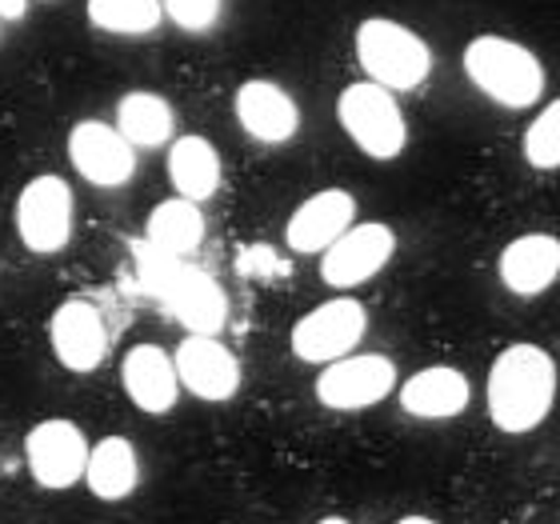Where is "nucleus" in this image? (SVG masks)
<instances>
[{"label": "nucleus", "instance_id": "25", "mask_svg": "<svg viewBox=\"0 0 560 524\" xmlns=\"http://www.w3.org/2000/svg\"><path fill=\"white\" fill-rule=\"evenodd\" d=\"M224 0H161L164 21H173L180 33H209L221 21Z\"/></svg>", "mask_w": 560, "mask_h": 524}, {"label": "nucleus", "instance_id": "7", "mask_svg": "<svg viewBox=\"0 0 560 524\" xmlns=\"http://www.w3.org/2000/svg\"><path fill=\"white\" fill-rule=\"evenodd\" d=\"M397 388V364L385 352H352L316 373V400L332 412H361Z\"/></svg>", "mask_w": 560, "mask_h": 524}, {"label": "nucleus", "instance_id": "22", "mask_svg": "<svg viewBox=\"0 0 560 524\" xmlns=\"http://www.w3.org/2000/svg\"><path fill=\"white\" fill-rule=\"evenodd\" d=\"M117 132L132 149H164L176 140V113L156 93H125L117 101Z\"/></svg>", "mask_w": 560, "mask_h": 524}, {"label": "nucleus", "instance_id": "20", "mask_svg": "<svg viewBox=\"0 0 560 524\" xmlns=\"http://www.w3.org/2000/svg\"><path fill=\"white\" fill-rule=\"evenodd\" d=\"M84 485L96 501H129L140 485V461L129 436H101L89 449V465H84Z\"/></svg>", "mask_w": 560, "mask_h": 524}, {"label": "nucleus", "instance_id": "11", "mask_svg": "<svg viewBox=\"0 0 560 524\" xmlns=\"http://www.w3.org/2000/svg\"><path fill=\"white\" fill-rule=\"evenodd\" d=\"M108 325L101 308L93 301H81L72 296L52 313L48 321V345H52V357L60 361V369L84 376L96 373L108 357Z\"/></svg>", "mask_w": 560, "mask_h": 524}, {"label": "nucleus", "instance_id": "16", "mask_svg": "<svg viewBox=\"0 0 560 524\" xmlns=\"http://www.w3.org/2000/svg\"><path fill=\"white\" fill-rule=\"evenodd\" d=\"M497 277L513 296H540L560 280V236L521 233L501 248Z\"/></svg>", "mask_w": 560, "mask_h": 524}, {"label": "nucleus", "instance_id": "4", "mask_svg": "<svg viewBox=\"0 0 560 524\" xmlns=\"http://www.w3.org/2000/svg\"><path fill=\"white\" fill-rule=\"evenodd\" d=\"M337 120L345 137L369 156V161H397L409 144V120L400 113L397 93H388L373 81H357L340 89Z\"/></svg>", "mask_w": 560, "mask_h": 524}, {"label": "nucleus", "instance_id": "17", "mask_svg": "<svg viewBox=\"0 0 560 524\" xmlns=\"http://www.w3.org/2000/svg\"><path fill=\"white\" fill-rule=\"evenodd\" d=\"M120 385H125V396L132 405L149 417L173 412L176 400H180L173 352H164L161 345H132L120 361Z\"/></svg>", "mask_w": 560, "mask_h": 524}, {"label": "nucleus", "instance_id": "28", "mask_svg": "<svg viewBox=\"0 0 560 524\" xmlns=\"http://www.w3.org/2000/svg\"><path fill=\"white\" fill-rule=\"evenodd\" d=\"M316 524H352V521H349V516H320Z\"/></svg>", "mask_w": 560, "mask_h": 524}, {"label": "nucleus", "instance_id": "24", "mask_svg": "<svg viewBox=\"0 0 560 524\" xmlns=\"http://www.w3.org/2000/svg\"><path fill=\"white\" fill-rule=\"evenodd\" d=\"M521 152H525L528 168H537V173H557L560 168V96L528 120Z\"/></svg>", "mask_w": 560, "mask_h": 524}, {"label": "nucleus", "instance_id": "15", "mask_svg": "<svg viewBox=\"0 0 560 524\" xmlns=\"http://www.w3.org/2000/svg\"><path fill=\"white\" fill-rule=\"evenodd\" d=\"M236 125L257 144H289L301 129V105L277 81H245L233 96Z\"/></svg>", "mask_w": 560, "mask_h": 524}, {"label": "nucleus", "instance_id": "9", "mask_svg": "<svg viewBox=\"0 0 560 524\" xmlns=\"http://www.w3.org/2000/svg\"><path fill=\"white\" fill-rule=\"evenodd\" d=\"M397 257V233L381 221H364L352 224L349 233L332 241V245L320 253V280L328 289H361L376 272H385L388 260Z\"/></svg>", "mask_w": 560, "mask_h": 524}, {"label": "nucleus", "instance_id": "14", "mask_svg": "<svg viewBox=\"0 0 560 524\" xmlns=\"http://www.w3.org/2000/svg\"><path fill=\"white\" fill-rule=\"evenodd\" d=\"M161 301L185 325L188 337H217L229 325V296H224V289L205 268L185 265V260L173 272V280L164 284Z\"/></svg>", "mask_w": 560, "mask_h": 524}, {"label": "nucleus", "instance_id": "12", "mask_svg": "<svg viewBox=\"0 0 560 524\" xmlns=\"http://www.w3.org/2000/svg\"><path fill=\"white\" fill-rule=\"evenodd\" d=\"M69 161L93 188H120L137 173V149L120 137L117 125H105V120L72 125Z\"/></svg>", "mask_w": 560, "mask_h": 524}, {"label": "nucleus", "instance_id": "26", "mask_svg": "<svg viewBox=\"0 0 560 524\" xmlns=\"http://www.w3.org/2000/svg\"><path fill=\"white\" fill-rule=\"evenodd\" d=\"M28 12V0H0V21H21Z\"/></svg>", "mask_w": 560, "mask_h": 524}, {"label": "nucleus", "instance_id": "13", "mask_svg": "<svg viewBox=\"0 0 560 524\" xmlns=\"http://www.w3.org/2000/svg\"><path fill=\"white\" fill-rule=\"evenodd\" d=\"M352 224H357V197L349 188H320L292 209L284 224V245L301 257H316L349 233Z\"/></svg>", "mask_w": 560, "mask_h": 524}, {"label": "nucleus", "instance_id": "10", "mask_svg": "<svg viewBox=\"0 0 560 524\" xmlns=\"http://www.w3.org/2000/svg\"><path fill=\"white\" fill-rule=\"evenodd\" d=\"M173 364H176L180 393L197 396V400H209V405L233 400V396L241 393V381H245L241 357L217 337H185L176 345Z\"/></svg>", "mask_w": 560, "mask_h": 524}, {"label": "nucleus", "instance_id": "19", "mask_svg": "<svg viewBox=\"0 0 560 524\" xmlns=\"http://www.w3.org/2000/svg\"><path fill=\"white\" fill-rule=\"evenodd\" d=\"M168 181H173L176 197L192 200V205H205L221 193L224 168H221V152L209 137H176L168 144Z\"/></svg>", "mask_w": 560, "mask_h": 524}, {"label": "nucleus", "instance_id": "6", "mask_svg": "<svg viewBox=\"0 0 560 524\" xmlns=\"http://www.w3.org/2000/svg\"><path fill=\"white\" fill-rule=\"evenodd\" d=\"M16 236L36 257H57L72 241V188L65 176L40 173L16 197Z\"/></svg>", "mask_w": 560, "mask_h": 524}, {"label": "nucleus", "instance_id": "5", "mask_svg": "<svg viewBox=\"0 0 560 524\" xmlns=\"http://www.w3.org/2000/svg\"><path fill=\"white\" fill-rule=\"evenodd\" d=\"M364 333H369V308L357 296H332L292 325L289 349L296 361L325 369L340 357H352Z\"/></svg>", "mask_w": 560, "mask_h": 524}, {"label": "nucleus", "instance_id": "8", "mask_svg": "<svg viewBox=\"0 0 560 524\" xmlns=\"http://www.w3.org/2000/svg\"><path fill=\"white\" fill-rule=\"evenodd\" d=\"M89 436L77 420L48 417L28 429L24 436V461L28 473L40 489L48 492H69L72 485L84 480V465H89Z\"/></svg>", "mask_w": 560, "mask_h": 524}, {"label": "nucleus", "instance_id": "21", "mask_svg": "<svg viewBox=\"0 0 560 524\" xmlns=\"http://www.w3.org/2000/svg\"><path fill=\"white\" fill-rule=\"evenodd\" d=\"M205 233H209V224H205L200 205H192L185 197H168L149 212L140 241H149L152 248H161L168 257L185 260L205 245Z\"/></svg>", "mask_w": 560, "mask_h": 524}, {"label": "nucleus", "instance_id": "3", "mask_svg": "<svg viewBox=\"0 0 560 524\" xmlns=\"http://www.w3.org/2000/svg\"><path fill=\"white\" fill-rule=\"evenodd\" d=\"M352 48H357V65L364 77L388 93H412L432 72L429 40L412 33L409 24L388 21V16H369L357 24Z\"/></svg>", "mask_w": 560, "mask_h": 524}, {"label": "nucleus", "instance_id": "23", "mask_svg": "<svg viewBox=\"0 0 560 524\" xmlns=\"http://www.w3.org/2000/svg\"><path fill=\"white\" fill-rule=\"evenodd\" d=\"M93 28L113 36H149L161 28V0H89L84 4Z\"/></svg>", "mask_w": 560, "mask_h": 524}, {"label": "nucleus", "instance_id": "2", "mask_svg": "<svg viewBox=\"0 0 560 524\" xmlns=\"http://www.w3.org/2000/svg\"><path fill=\"white\" fill-rule=\"evenodd\" d=\"M465 77L480 96L509 113H525L545 96V65L528 45L501 33H480L465 45Z\"/></svg>", "mask_w": 560, "mask_h": 524}, {"label": "nucleus", "instance_id": "1", "mask_svg": "<svg viewBox=\"0 0 560 524\" xmlns=\"http://www.w3.org/2000/svg\"><path fill=\"white\" fill-rule=\"evenodd\" d=\"M560 393V373L549 349L540 345H509L497 352L485 381V408H489L492 429L504 436H525L537 432L552 417Z\"/></svg>", "mask_w": 560, "mask_h": 524}, {"label": "nucleus", "instance_id": "18", "mask_svg": "<svg viewBox=\"0 0 560 524\" xmlns=\"http://www.w3.org/2000/svg\"><path fill=\"white\" fill-rule=\"evenodd\" d=\"M397 400L417 420H453L472 400V385L453 364H429L412 373L405 385H397Z\"/></svg>", "mask_w": 560, "mask_h": 524}, {"label": "nucleus", "instance_id": "27", "mask_svg": "<svg viewBox=\"0 0 560 524\" xmlns=\"http://www.w3.org/2000/svg\"><path fill=\"white\" fill-rule=\"evenodd\" d=\"M397 524H436L432 516H420V513H412V516H400Z\"/></svg>", "mask_w": 560, "mask_h": 524}]
</instances>
